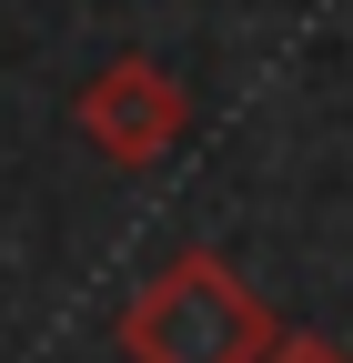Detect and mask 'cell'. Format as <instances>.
Listing matches in <instances>:
<instances>
[{"instance_id":"1","label":"cell","mask_w":353,"mask_h":363,"mask_svg":"<svg viewBox=\"0 0 353 363\" xmlns=\"http://www.w3.org/2000/svg\"><path fill=\"white\" fill-rule=\"evenodd\" d=\"M273 343H283V323L223 252H172L121 313L131 363H262Z\"/></svg>"},{"instance_id":"2","label":"cell","mask_w":353,"mask_h":363,"mask_svg":"<svg viewBox=\"0 0 353 363\" xmlns=\"http://www.w3.org/2000/svg\"><path fill=\"white\" fill-rule=\"evenodd\" d=\"M71 121H81V142H91L111 172H152V162H172V152H182V131H192V91L172 81L162 61L121 51L111 71H91V81H81Z\"/></svg>"},{"instance_id":"3","label":"cell","mask_w":353,"mask_h":363,"mask_svg":"<svg viewBox=\"0 0 353 363\" xmlns=\"http://www.w3.org/2000/svg\"><path fill=\"white\" fill-rule=\"evenodd\" d=\"M262 363H343V353H333V343H323V333H283V343H273V353H262Z\"/></svg>"}]
</instances>
